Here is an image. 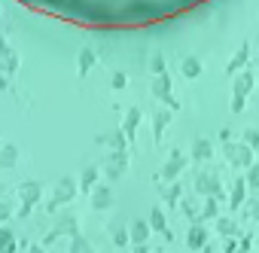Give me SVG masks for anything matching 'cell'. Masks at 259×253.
<instances>
[{
	"label": "cell",
	"instance_id": "6da1fadb",
	"mask_svg": "<svg viewBox=\"0 0 259 253\" xmlns=\"http://www.w3.org/2000/svg\"><path fill=\"white\" fill-rule=\"evenodd\" d=\"M19 4L79 28L128 31L177 19L207 0H19Z\"/></svg>",
	"mask_w": 259,
	"mask_h": 253
}]
</instances>
